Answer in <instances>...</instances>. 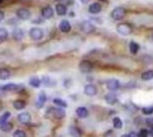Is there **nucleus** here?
Returning a JSON list of instances; mask_svg holds the SVG:
<instances>
[{
	"label": "nucleus",
	"mask_w": 153,
	"mask_h": 137,
	"mask_svg": "<svg viewBox=\"0 0 153 137\" xmlns=\"http://www.w3.org/2000/svg\"><path fill=\"white\" fill-rule=\"evenodd\" d=\"M117 31L121 35L127 36V35H130L131 33H132L133 27H132V25H131V24H127V22H122V24H117Z\"/></svg>",
	"instance_id": "nucleus-1"
},
{
	"label": "nucleus",
	"mask_w": 153,
	"mask_h": 137,
	"mask_svg": "<svg viewBox=\"0 0 153 137\" xmlns=\"http://www.w3.org/2000/svg\"><path fill=\"white\" fill-rule=\"evenodd\" d=\"M29 35L32 40L37 41V40H40L43 38V36H44V32H43L40 28L34 27V28H31L30 30Z\"/></svg>",
	"instance_id": "nucleus-2"
},
{
	"label": "nucleus",
	"mask_w": 153,
	"mask_h": 137,
	"mask_svg": "<svg viewBox=\"0 0 153 137\" xmlns=\"http://www.w3.org/2000/svg\"><path fill=\"white\" fill-rule=\"evenodd\" d=\"M79 69L82 73H90L93 69V64L89 60H82L79 65Z\"/></svg>",
	"instance_id": "nucleus-3"
},
{
	"label": "nucleus",
	"mask_w": 153,
	"mask_h": 137,
	"mask_svg": "<svg viewBox=\"0 0 153 137\" xmlns=\"http://www.w3.org/2000/svg\"><path fill=\"white\" fill-rule=\"evenodd\" d=\"M124 14H125V10L123 7H116L111 12V17L115 21L122 20L124 17Z\"/></svg>",
	"instance_id": "nucleus-4"
},
{
	"label": "nucleus",
	"mask_w": 153,
	"mask_h": 137,
	"mask_svg": "<svg viewBox=\"0 0 153 137\" xmlns=\"http://www.w3.org/2000/svg\"><path fill=\"white\" fill-rule=\"evenodd\" d=\"M16 14H17V17L21 20H28L30 19L31 15V13L30 10L26 9V8H19L16 12Z\"/></svg>",
	"instance_id": "nucleus-5"
},
{
	"label": "nucleus",
	"mask_w": 153,
	"mask_h": 137,
	"mask_svg": "<svg viewBox=\"0 0 153 137\" xmlns=\"http://www.w3.org/2000/svg\"><path fill=\"white\" fill-rule=\"evenodd\" d=\"M81 27H82V32H85V33H92V32H93L95 31V29H96L95 26L92 24L91 22H89V21L83 22L82 24V25H81Z\"/></svg>",
	"instance_id": "nucleus-6"
},
{
	"label": "nucleus",
	"mask_w": 153,
	"mask_h": 137,
	"mask_svg": "<svg viewBox=\"0 0 153 137\" xmlns=\"http://www.w3.org/2000/svg\"><path fill=\"white\" fill-rule=\"evenodd\" d=\"M52 116L56 119H62L65 117V111L61 108H54L50 109Z\"/></svg>",
	"instance_id": "nucleus-7"
},
{
	"label": "nucleus",
	"mask_w": 153,
	"mask_h": 137,
	"mask_svg": "<svg viewBox=\"0 0 153 137\" xmlns=\"http://www.w3.org/2000/svg\"><path fill=\"white\" fill-rule=\"evenodd\" d=\"M84 93L87 96L92 97V96H95L98 93V90H97L96 86L93 85V84H87L84 87Z\"/></svg>",
	"instance_id": "nucleus-8"
},
{
	"label": "nucleus",
	"mask_w": 153,
	"mask_h": 137,
	"mask_svg": "<svg viewBox=\"0 0 153 137\" xmlns=\"http://www.w3.org/2000/svg\"><path fill=\"white\" fill-rule=\"evenodd\" d=\"M107 87L109 90H117L120 87V82L117 79H110L107 82Z\"/></svg>",
	"instance_id": "nucleus-9"
},
{
	"label": "nucleus",
	"mask_w": 153,
	"mask_h": 137,
	"mask_svg": "<svg viewBox=\"0 0 153 137\" xmlns=\"http://www.w3.org/2000/svg\"><path fill=\"white\" fill-rule=\"evenodd\" d=\"M20 88H21L20 85H18L16 83H13V82L5 84L0 87V89L3 90L4 91H16V90H19Z\"/></svg>",
	"instance_id": "nucleus-10"
},
{
	"label": "nucleus",
	"mask_w": 153,
	"mask_h": 137,
	"mask_svg": "<svg viewBox=\"0 0 153 137\" xmlns=\"http://www.w3.org/2000/svg\"><path fill=\"white\" fill-rule=\"evenodd\" d=\"M46 101H47V95H46V93H44V91H41V93L39 94L38 100H37V101H36V106H37V108H43V106L45 105Z\"/></svg>",
	"instance_id": "nucleus-11"
},
{
	"label": "nucleus",
	"mask_w": 153,
	"mask_h": 137,
	"mask_svg": "<svg viewBox=\"0 0 153 137\" xmlns=\"http://www.w3.org/2000/svg\"><path fill=\"white\" fill-rule=\"evenodd\" d=\"M17 119L21 124H27L31 120V117L28 112H24V113L19 114L17 117Z\"/></svg>",
	"instance_id": "nucleus-12"
},
{
	"label": "nucleus",
	"mask_w": 153,
	"mask_h": 137,
	"mask_svg": "<svg viewBox=\"0 0 153 137\" xmlns=\"http://www.w3.org/2000/svg\"><path fill=\"white\" fill-rule=\"evenodd\" d=\"M13 38L16 40V41H20L24 38V32L23 29L20 28H16L13 31Z\"/></svg>",
	"instance_id": "nucleus-13"
},
{
	"label": "nucleus",
	"mask_w": 153,
	"mask_h": 137,
	"mask_svg": "<svg viewBox=\"0 0 153 137\" xmlns=\"http://www.w3.org/2000/svg\"><path fill=\"white\" fill-rule=\"evenodd\" d=\"M71 24L67 20H63L59 24V29L62 32L67 33L71 31Z\"/></svg>",
	"instance_id": "nucleus-14"
},
{
	"label": "nucleus",
	"mask_w": 153,
	"mask_h": 137,
	"mask_svg": "<svg viewBox=\"0 0 153 137\" xmlns=\"http://www.w3.org/2000/svg\"><path fill=\"white\" fill-rule=\"evenodd\" d=\"M41 14L42 16L46 18V19H49V18H52L53 15H54V10L51 6H45L41 10Z\"/></svg>",
	"instance_id": "nucleus-15"
},
{
	"label": "nucleus",
	"mask_w": 153,
	"mask_h": 137,
	"mask_svg": "<svg viewBox=\"0 0 153 137\" xmlns=\"http://www.w3.org/2000/svg\"><path fill=\"white\" fill-rule=\"evenodd\" d=\"M75 113H76V115L79 118H86L89 115V111L87 110V108H84V107L77 108L76 110H75Z\"/></svg>",
	"instance_id": "nucleus-16"
},
{
	"label": "nucleus",
	"mask_w": 153,
	"mask_h": 137,
	"mask_svg": "<svg viewBox=\"0 0 153 137\" xmlns=\"http://www.w3.org/2000/svg\"><path fill=\"white\" fill-rule=\"evenodd\" d=\"M101 5L99 3H93L89 6V12L92 14H97L101 11Z\"/></svg>",
	"instance_id": "nucleus-17"
},
{
	"label": "nucleus",
	"mask_w": 153,
	"mask_h": 137,
	"mask_svg": "<svg viewBox=\"0 0 153 137\" xmlns=\"http://www.w3.org/2000/svg\"><path fill=\"white\" fill-rule=\"evenodd\" d=\"M105 101L108 105H114L115 103H117V96L114 93H107L105 96Z\"/></svg>",
	"instance_id": "nucleus-18"
},
{
	"label": "nucleus",
	"mask_w": 153,
	"mask_h": 137,
	"mask_svg": "<svg viewBox=\"0 0 153 137\" xmlns=\"http://www.w3.org/2000/svg\"><path fill=\"white\" fill-rule=\"evenodd\" d=\"M69 133L72 137H82V132L81 130L74 126H71L69 127Z\"/></svg>",
	"instance_id": "nucleus-19"
},
{
	"label": "nucleus",
	"mask_w": 153,
	"mask_h": 137,
	"mask_svg": "<svg viewBox=\"0 0 153 137\" xmlns=\"http://www.w3.org/2000/svg\"><path fill=\"white\" fill-rule=\"evenodd\" d=\"M41 83L44 85L45 87H52L55 85V81L52 80L50 77L49 76H43L42 79H41Z\"/></svg>",
	"instance_id": "nucleus-20"
},
{
	"label": "nucleus",
	"mask_w": 153,
	"mask_h": 137,
	"mask_svg": "<svg viewBox=\"0 0 153 137\" xmlns=\"http://www.w3.org/2000/svg\"><path fill=\"white\" fill-rule=\"evenodd\" d=\"M56 11L58 15L60 16H63V15H65L66 14V12H67V8L63 4H57L56 6Z\"/></svg>",
	"instance_id": "nucleus-21"
},
{
	"label": "nucleus",
	"mask_w": 153,
	"mask_h": 137,
	"mask_svg": "<svg viewBox=\"0 0 153 137\" xmlns=\"http://www.w3.org/2000/svg\"><path fill=\"white\" fill-rule=\"evenodd\" d=\"M11 76V73L6 68H0V80H7Z\"/></svg>",
	"instance_id": "nucleus-22"
},
{
	"label": "nucleus",
	"mask_w": 153,
	"mask_h": 137,
	"mask_svg": "<svg viewBox=\"0 0 153 137\" xmlns=\"http://www.w3.org/2000/svg\"><path fill=\"white\" fill-rule=\"evenodd\" d=\"M29 83L31 87L39 88L41 85V80L38 76H32V77H31V79L29 81Z\"/></svg>",
	"instance_id": "nucleus-23"
},
{
	"label": "nucleus",
	"mask_w": 153,
	"mask_h": 137,
	"mask_svg": "<svg viewBox=\"0 0 153 137\" xmlns=\"http://www.w3.org/2000/svg\"><path fill=\"white\" fill-rule=\"evenodd\" d=\"M13 106H14V108L15 109L21 110V109H24L26 107V103H25V101L21 100H17L13 102Z\"/></svg>",
	"instance_id": "nucleus-24"
},
{
	"label": "nucleus",
	"mask_w": 153,
	"mask_h": 137,
	"mask_svg": "<svg viewBox=\"0 0 153 137\" xmlns=\"http://www.w3.org/2000/svg\"><path fill=\"white\" fill-rule=\"evenodd\" d=\"M141 78L142 81H150L153 79V70H148L142 74Z\"/></svg>",
	"instance_id": "nucleus-25"
},
{
	"label": "nucleus",
	"mask_w": 153,
	"mask_h": 137,
	"mask_svg": "<svg viewBox=\"0 0 153 137\" xmlns=\"http://www.w3.org/2000/svg\"><path fill=\"white\" fill-rule=\"evenodd\" d=\"M129 49H130V52H131V53L134 54V55H135V54H137V52H138L140 47H139V45H138L136 42L132 41V42L130 43V45H129Z\"/></svg>",
	"instance_id": "nucleus-26"
},
{
	"label": "nucleus",
	"mask_w": 153,
	"mask_h": 137,
	"mask_svg": "<svg viewBox=\"0 0 153 137\" xmlns=\"http://www.w3.org/2000/svg\"><path fill=\"white\" fill-rule=\"evenodd\" d=\"M53 103L55 105L60 107V108H66L67 107V103L65 102L64 100H63L62 99H60V98H55L53 100Z\"/></svg>",
	"instance_id": "nucleus-27"
},
{
	"label": "nucleus",
	"mask_w": 153,
	"mask_h": 137,
	"mask_svg": "<svg viewBox=\"0 0 153 137\" xmlns=\"http://www.w3.org/2000/svg\"><path fill=\"white\" fill-rule=\"evenodd\" d=\"M13 127H14V126H13L12 123H10V122H6V123L1 125V127H0V129H1L3 132L8 133V132H10V131L13 129Z\"/></svg>",
	"instance_id": "nucleus-28"
},
{
	"label": "nucleus",
	"mask_w": 153,
	"mask_h": 137,
	"mask_svg": "<svg viewBox=\"0 0 153 137\" xmlns=\"http://www.w3.org/2000/svg\"><path fill=\"white\" fill-rule=\"evenodd\" d=\"M10 116H11V113L9 111L5 112L3 115L0 117V125H3V124L6 123L7 122V119L10 118Z\"/></svg>",
	"instance_id": "nucleus-29"
},
{
	"label": "nucleus",
	"mask_w": 153,
	"mask_h": 137,
	"mask_svg": "<svg viewBox=\"0 0 153 137\" xmlns=\"http://www.w3.org/2000/svg\"><path fill=\"white\" fill-rule=\"evenodd\" d=\"M113 126L115 128L117 129H121L123 127V122L121 120V118H115L113 119Z\"/></svg>",
	"instance_id": "nucleus-30"
},
{
	"label": "nucleus",
	"mask_w": 153,
	"mask_h": 137,
	"mask_svg": "<svg viewBox=\"0 0 153 137\" xmlns=\"http://www.w3.org/2000/svg\"><path fill=\"white\" fill-rule=\"evenodd\" d=\"M8 37V32L5 28H0V40H5Z\"/></svg>",
	"instance_id": "nucleus-31"
},
{
	"label": "nucleus",
	"mask_w": 153,
	"mask_h": 137,
	"mask_svg": "<svg viewBox=\"0 0 153 137\" xmlns=\"http://www.w3.org/2000/svg\"><path fill=\"white\" fill-rule=\"evenodd\" d=\"M13 137H26V133L23 130H16L14 131Z\"/></svg>",
	"instance_id": "nucleus-32"
},
{
	"label": "nucleus",
	"mask_w": 153,
	"mask_h": 137,
	"mask_svg": "<svg viewBox=\"0 0 153 137\" xmlns=\"http://www.w3.org/2000/svg\"><path fill=\"white\" fill-rule=\"evenodd\" d=\"M142 113L144 114V115H151V114H153V107L150 106V107L143 108H142Z\"/></svg>",
	"instance_id": "nucleus-33"
},
{
	"label": "nucleus",
	"mask_w": 153,
	"mask_h": 137,
	"mask_svg": "<svg viewBox=\"0 0 153 137\" xmlns=\"http://www.w3.org/2000/svg\"><path fill=\"white\" fill-rule=\"evenodd\" d=\"M138 135H139V137H148L149 136V131L147 129L143 128L139 132Z\"/></svg>",
	"instance_id": "nucleus-34"
},
{
	"label": "nucleus",
	"mask_w": 153,
	"mask_h": 137,
	"mask_svg": "<svg viewBox=\"0 0 153 137\" xmlns=\"http://www.w3.org/2000/svg\"><path fill=\"white\" fill-rule=\"evenodd\" d=\"M122 137H139V135L135 132H131V133H129L127 134L122 135Z\"/></svg>",
	"instance_id": "nucleus-35"
},
{
	"label": "nucleus",
	"mask_w": 153,
	"mask_h": 137,
	"mask_svg": "<svg viewBox=\"0 0 153 137\" xmlns=\"http://www.w3.org/2000/svg\"><path fill=\"white\" fill-rule=\"evenodd\" d=\"M104 137H116V133L113 132V131H107L106 133H105V135H104Z\"/></svg>",
	"instance_id": "nucleus-36"
},
{
	"label": "nucleus",
	"mask_w": 153,
	"mask_h": 137,
	"mask_svg": "<svg viewBox=\"0 0 153 137\" xmlns=\"http://www.w3.org/2000/svg\"><path fill=\"white\" fill-rule=\"evenodd\" d=\"M146 124H147L149 126L153 127V118H147V119H146Z\"/></svg>",
	"instance_id": "nucleus-37"
},
{
	"label": "nucleus",
	"mask_w": 153,
	"mask_h": 137,
	"mask_svg": "<svg viewBox=\"0 0 153 137\" xmlns=\"http://www.w3.org/2000/svg\"><path fill=\"white\" fill-rule=\"evenodd\" d=\"M4 18H5V14L2 10H0V22H1Z\"/></svg>",
	"instance_id": "nucleus-38"
},
{
	"label": "nucleus",
	"mask_w": 153,
	"mask_h": 137,
	"mask_svg": "<svg viewBox=\"0 0 153 137\" xmlns=\"http://www.w3.org/2000/svg\"><path fill=\"white\" fill-rule=\"evenodd\" d=\"M149 135H150V137H153V127H151L149 131Z\"/></svg>",
	"instance_id": "nucleus-39"
},
{
	"label": "nucleus",
	"mask_w": 153,
	"mask_h": 137,
	"mask_svg": "<svg viewBox=\"0 0 153 137\" xmlns=\"http://www.w3.org/2000/svg\"><path fill=\"white\" fill-rule=\"evenodd\" d=\"M80 1H81L82 3H83V4H87V3H88V2L90 1V0H80Z\"/></svg>",
	"instance_id": "nucleus-40"
},
{
	"label": "nucleus",
	"mask_w": 153,
	"mask_h": 137,
	"mask_svg": "<svg viewBox=\"0 0 153 137\" xmlns=\"http://www.w3.org/2000/svg\"><path fill=\"white\" fill-rule=\"evenodd\" d=\"M3 2V0H0V3H2Z\"/></svg>",
	"instance_id": "nucleus-41"
},
{
	"label": "nucleus",
	"mask_w": 153,
	"mask_h": 137,
	"mask_svg": "<svg viewBox=\"0 0 153 137\" xmlns=\"http://www.w3.org/2000/svg\"><path fill=\"white\" fill-rule=\"evenodd\" d=\"M56 1H60V0H56Z\"/></svg>",
	"instance_id": "nucleus-42"
}]
</instances>
